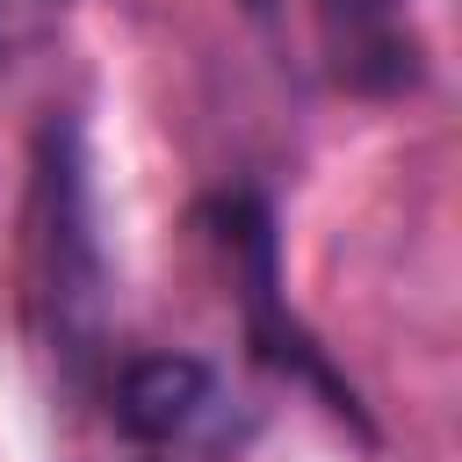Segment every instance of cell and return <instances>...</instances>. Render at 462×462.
<instances>
[{"mask_svg":"<svg viewBox=\"0 0 462 462\" xmlns=\"http://www.w3.org/2000/svg\"><path fill=\"white\" fill-rule=\"evenodd\" d=\"M22 303L29 339L51 368V390L65 404L94 397L108 375V253L94 217V159L79 116H51L36 130L29 159V209H22Z\"/></svg>","mask_w":462,"mask_h":462,"instance_id":"1","label":"cell"},{"mask_svg":"<svg viewBox=\"0 0 462 462\" xmlns=\"http://www.w3.org/2000/svg\"><path fill=\"white\" fill-rule=\"evenodd\" d=\"M202 224H209V238H217V253H224V267H231V296H238V310H245V346H253L274 375L318 390L325 411H339V419H354V426L368 433V411H361L354 383L325 361V346L296 325V310H289V296H282L274 209L238 188V195H209V202H202Z\"/></svg>","mask_w":462,"mask_h":462,"instance_id":"2","label":"cell"},{"mask_svg":"<svg viewBox=\"0 0 462 462\" xmlns=\"http://www.w3.org/2000/svg\"><path fill=\"white\" fill-rule=\"evenodd\" d=\"M108 411L152 455L224 448L231 440V397H224L217 368L195 361V354H137V361H123L116 383H108Z\"/></svg>","mask_w":462,"mask_h":462,"instance_id":"3","label":"cell"},{"mask_svg":"<svg viewBox=\"0 0 462 462\" xmlns=\"http://www.w3.org/2000/svg\"><path fill=\"white\" fill-rule=\"evenodd\" d=\"M404 7L411 0H310L325 79L361 101L419 87V36L404 29Z\"/></svg>","mask_w":462,"mask_h":462,"instance_id":"4","label":"cell"},{"mask_svg":"<svg viewBox=\"0 0 462 462\" xmlns=\"http://www.w3.org/2000/svg\"><path fill=\"white\" fill-rule=\"evenodd\" d=\"M65 7H72V0H0V65L22 58L29 43H43Z\"/></svg>","mask_w":462,"mask_h":462,"instance_id":"5","label":"cell"},{"mask_svg":"<svg viewBox=\"0 0 462 462\" xmlns=\"http://www.w3.org/2000/svg\"><path fill=\"white\" fill-rule=\"evenodd\" d=\"M245 7H267V0H245Z\"/></svg>","mask_w":462,"mask_h":462,"instance_id":"6","label":"cell"}]
</instances>
